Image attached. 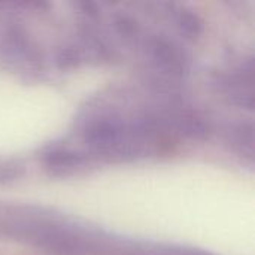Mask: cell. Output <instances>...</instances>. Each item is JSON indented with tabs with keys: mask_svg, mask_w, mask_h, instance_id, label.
I'll list each match as a JSON object with an SVG mask.
<instances>
[{
	"mask_svg": "<svg viewBox=\"0 0 255 255\" xmlns=\"http://www.w3.org/2000/svg\"><path fill=\"white\" fill-rule=\"evenodd\" d=\"M140 45L146 60L161 73L169 76H184L190 70V57L184 48L158 34L145 36L140 33L134 42Z\"/></svg>",
	"mask_w": 255,
	"mask_h": 255,
	"instance_id": "obj_1",
	"label": "cell"
},
{
	"mask_svg": "<svg viewBox=\"0 0 255 255\" xmlns=\"http://www.w3.org/2000/svg\"><path fill=\"white\" fill-rule=\"evenodd\" d=\"M0 58L15 70L36 73L42 70V58L36 45L19 30H6L0 36Z\"/></svg>",
	"mask_w": 255,
	"mask_h": 255,
	"instance_id": "obj_2",
	"label": "cell"
},
{
	"mask_svg": "<svg viewBox=\"0 0 255 255\" xmlns=\"http://www.w3.org/2000/svg\"><path fill=\"white\" fill-rule=\"evenodd\" d=\"M42 163L55 176H70L85 170L94 160L82 149L69 145H54L43 151Z\"/></svg>",
	"mask_w": 255,
	"mask_h": 255,
	"instance_id": "obj_3",
	"label": "cell"
},
{
	"mask_svg": "<svg viewBox=\"0 0 255 255\" xmlns=\"http://www.w3.org/2000/svg\"><path fill=\"white\" fill-rule=\"evenodd\" d=\"M220 91L227 97L232 103L253 109L254 106V78H253V66L239 67L235 70H229L221 75L217 82Z\"/></svg>",
	"mask_w": 255,
	"mask_h": 255,
	"instance_id": "obj_4",
	"label": "cell"
},
{
	"mask_svg": "<svg viewBox=\"0 0 255 255\" xmlns=\"http://www.w3.org/2000/svg\"><path fill=\"white\" fill-rule=\"evenodd\" d=\"M227 143L239 155L250 160L254 158V127L248 123L232 124L227 131Z\"/></svg>",
	"mask_w": 255,
	"mask_h": 255,
	"instance_id": "obj_5",
	"label": "cell"
},
{
	"mask_svg": "<svg viewBox=\"0 0 255 255\" xmlns=\"http://www.w3.org/2000/svg\"><path fill=\"white\" fill-rule=\"evenodd\" d=\"M175 19V25L182 31V34H188V36H197L202 31V22L199 21L197 15L185 10V9H179L175 12L173 15Z\"/></svg>",
	"mask_w": 255,
	"mask_h": 255,
	"instance_id": "obj_6",
	"label": "cell"
},
{
	"mask_svg": "<svg viewBox=\"0 0 255 255\" xmlns=\"http://www.w3.org/2000/svg\"><path fill=\"white\" fill-rule=\"evenodd\" d=\"M21 167L13 161H1L0 160V184L13 181L19 176Z\"/></svg>",
	"mask_w": 255,
	"mask_h": 255,
	"instance_id": "obj_7",
	"label": "cell"
},
{
	"mask_svg": "<svg viewBox=\"0 0 255 255\" xmlns=\"http://www.w3.org/2000/svg\"><path fill=\"white\" fill-rule=\"evenodd\" d=\"M158 255H214L194 248H182V247H160Z\"/></svg>",
	"mask_w": 255,
	"mask_h": 255,
	"instance_id": "obj_8",
	"label": "cell"
}]
</instances>
